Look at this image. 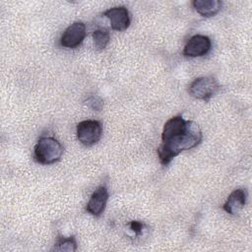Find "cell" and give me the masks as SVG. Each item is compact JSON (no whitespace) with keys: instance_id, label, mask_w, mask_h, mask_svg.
Instances as JSON below:
<instances>
[{"instance_id":"cell-9","label":"cell","mask_w":252,"mask_h":252,"mask_svg":"<svg viewBox=\"0 0 252 252\" xmlns=\"http://www.w3.org/2000/svg\"><path fill=\"white\" fill-rule=\"evenodd\" d=\"M246 198L247 192L245 189H235L227 197L225 203L222 206V209L229 215H236L245 206Z\"/></svg>"},{"instance_id":"cell-11","label":"cell","mask_w":252,"mask_h":252,"mask_svg":"<svg viewBox=\"0 0 252 252\" xmlns=\"http://www.w3.org/2000/svg\"><path fill=\"white\" fill-rule=\"evenodd\" d=\"M93 39H94V46L102 50L106 47V45L109 42L110 39V34L106 29H97L93 32Z\"/></svg>"},{"instance_id":"cell-12","label":"cell","mask_w":252,"mask_h":252,"mask_svg":"<svg viewBox=\"0 0 252 252\" xmlns=\"http://www.w3.org/2000/svg\"><path fill=\"white\" fill-rule=\"evenodd\" d=\"M53 249L59 250V251H76L77 240L75 236H69V237L60 236L58 237L56 243L54 244Z\"/></svg>"},{"instance_id":"cell-7","label":"cell","mask_w":252,"mask_h":252,"mask_svg":"<svg viewBox=\"0 0 252 252\" xmlns=\"http://www.w3.org/2000/svg\"><path fill=\"white\" fill-rule=\"evenodd\" d=\"M103 15L110 21L111 29L117 32L126 31L131 23L130 14L126 7L118 6L107 9Z\"/></svg>"},{"instance_id":"cell-2","label":"cell","mask_w":252,"mask_h":252,"mask_svg":"<svg viewBox=\"0 0 252 252\" xmlns=\"http://www.w3.org/2000/svg\"><path fill=\"white\" fill-rule=\"evenodd\" d=\"M64 153L62 144L50 136L39 138L33 149V158L40 164H52L57 162Z\"/></svg>"},{"instance_id":"cell-4","label":"cell","mask_w":252,"mask_h":252,"mask_svg":"<svg viewBox=\"0 0 252 252\" xmlns=\"http://www.w3.org/2000/svg\"><path fill=\"white\" fill-rule=\"evenodd\" d=\"M77 139L86 147L96 144L102 136V124L97 120H84L78 123Z\"/></svg>"},{"instance_id":"cell-5","label":"cell","mask_w":252,"mask_h":252,"mask_svg":"<svg viewBox=\"0 0 252 252\" xmlns=\"http://www.w3.org/2000/svg\"><path fill=\"white\" fill-rule=\"evenodd\" d=\"M86 36V26L83 22L71 24L60 37L61 46L69 49L77 48L82 44Z\"/></svg>"},{"instance_id":"cell-8","label":"cell","mask_w":252,"mask_h":252,"mask_svg":"<svg viewBox=\"0 0 252 252\" xmlns=\"http://www.w3.org/2000/svg\"><path fill=\"white\" fill-rule=\"evenodd\" d=\"M108 191L105 186H98L91 195V198L86 206V211L94 217H99L107 204Z\"/></svg>"},{"instance_id":"cell-3","label":"cell","mask_w":252,"mask_h":252,"mask_svg":"<svg viewBox=\"0 0 252 252\" xmlns=\"http://www.w3.org/2000/svg\"><path fill=\"white\" fill-rule=\"evenodd\" d=\"M220 86L219 82L212 76H204L196 78L188 88V93L191 96L209 101L214 95L218 94Z\"/></svg>"},{"instance_id":"cell-14","label":"cell","mask_w":252,"mask_h":252,"mask_svg":"<svg viewBox=\"0 0 252 252\" xmlns=\"http://www.w3.org/2000/svg\"><path fill=\"white\" fill-rule=\"evenodd\" d=\"M128 226H129L130 230H132L135 233V235H137V236L140 235L141 233H143V230L146 227L145 223L142 221H139V220H131L128 223Z\"/></svg>"},{"instance_id":"cell-10","label":"cell","mask_w":252,"mask_h":252,"mask_svg":"<svg viewBox=\"0 0 252 252\" xmlns=\"http://www.w3.org/2000/svg\"><path fill=\"white\" fill-rule=\"evenodd\" d=\"M192 5L198 14L206 18L216 16L221 9L220 0H194Z\"/></svg>"},{"instance_id":"cell-1","label":"cell","mask_w":252,"mask_h":252,"mask_svg":"<svg viewBox=\"0 0 252 252\" xmlns=\"http://www.w3.org/2000/svg\"><path fill=\"white\" fill-rule=\"evenodd\" d=\"M202 140L203 134L196 122L181 115L169 118L163 125L161 142L157 150L160 163L167 165L176 156L197 147Z\"/></svg>"},{"instance_id":"cell-6","label":"cell","mask_w":252,"mask_h":252,"mask_svg":"<svg viewBox=\"0 0 252 252\" xmlns=\"http://www.w3.org/2000/svg\"><path fill=\"white\" fill-rule=\"evenodd\" d=\"M212 47V41L209 36L195 34L187 41L183 49V55L186 57H202L206 55Z\"/></svg>"},{"instance_id":"cell-13","label":"cell","mask_w":252,"mask_h":252,"mask_svg":"<svg viewBox=\"0 0 252 252\" xmlns=\"http://www.w3.org/2000/svg\"><path fill=\"white\" fill-rule=\"evenodd\" d=\"M86 103L90 108H92L93 110H96V111L101 110V108L103 107L102 99L96 95H92L89 98H87Z\"/></svg>"}]
</instances>
